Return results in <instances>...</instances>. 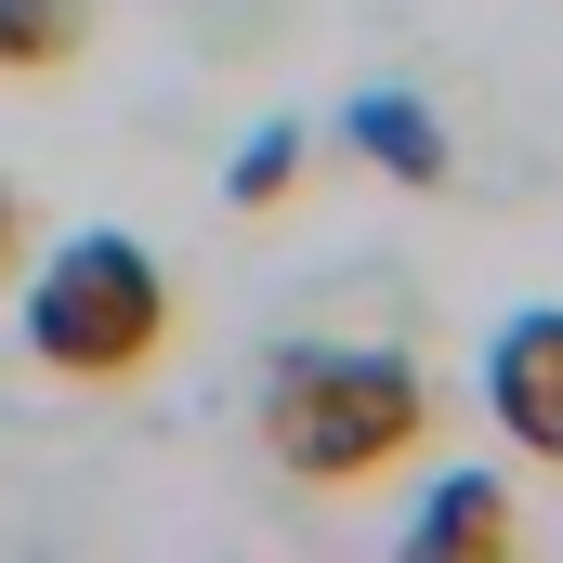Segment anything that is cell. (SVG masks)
Segmentation results:
<instances>
[{"label": "cell", "mask_w": 563, "mask_h": 563, "mask_svg": "<svg viewBox=\"0 0 563 563\" xmlns=\"http://www.w3.org/2000/svg\"><path fill=\"white\" fill-rule=\"evenodd\" d=\"M341 144H354V157H367V170H394V184H445V119H432L420 92H354V106H341Z\"/></svg>", "instance_id": "obj_5"}, {"label": "cell", "mask_w": 563, "mask_h": 563, "mask_svg": "<svg viewBox=\"0 0 563 563\" xmlns=\"http://www.w3.org/2000/svg\"><path fill=\"white\" fill-rule=\"evenodd\" d=\"M92 53V0H0V79L40 92V79H79Z\"/></svg>", "instance_id": "obj_6"}, {"label": "cell", "mask_w": 563, "mask_h": 563, "mask_svg": "<svg viewBox=\"0 0 563 563\" xmlns=\"http://www.w3.org/2000/svg\"><path fill=\"white\" fill-rule=\"evenodd\" d=\"M485 420L511 432V459H538L563 485V314L551 301L498 314V341H485Z\"/></svg>", "instance_id": "obj_3"}, {"label": "cell", "mask_w": 563, "mask_h": 563, "mask_svg": "<svg viewBox=\"0 0 563 563\" xmlns=\"http://www.w3.org/2000/svg\"><path fill=\"white\" fill-rule=\"evenodd\" d=\"M13 263H26V197L0 184V276H13Z\"/></svg>", "instance_id": "obj_8"}, {"label": "cell", "mask_w": 563, "mask_h": 563, "mask_svg": "<svg viewBox=\"0 0 563 563\" xmlns=\"http://www.w3.org/2000/svg\"><path fill=\"white\" fill-rule=\"evenodd\" d=\"M170 341H184V288L170 263L119 236V223H79L40 276H26V367L53 380V394H132L170 367Z\"/></svg>", "instance_id": "obj_2"}, {"label": "cell", "mask_w": 563, "mask_h": 563, "mask_svg": "<svg viewBox=\"0 0 563 563\" xmlns=\"http://www.w3.org/2000/svg\"><path fill=\"white\" fill-rule=\"evenodd\" d=\"M407 551L420 563H511L525 551V498H511L498 472H445L420 498V525H407Z\"/></svg>", "instance_id": "obj_4"}, {"label": "cell", "mask_w": 563, "mask_h": 563, "mask_svg": "<svg viewBox=\"0 0 563 563\" xmlns=\"http://www.w3.org/2000/svg\"><path fill=\"white\" fill-rule=\"evenodd\" d=\"M301 170H314V132L301 119H263V132L236 144V170H223V210L236 223H276L288 197H301Z\"/></svg>", "instance_id": "obj_7"}, {"label": "cell", "mask_w": 563, "mask_h": 563, "mask_svg": "<svg viewBox=\"0 0 563 563\" xmlns=\"http://www.w3.org/2000/svg\"><path fill=\"white\" fill-rule=\"evenodd\" d=\"M250 445L301 498H367L445 445V394L407 341H276L250 394Z\"/></svg>", "instance_id": "obj_1"}]
</instances>
